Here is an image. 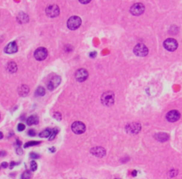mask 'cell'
<instances>
[{"instance_id": "cell-18", "label": "cell", "mask_w": 182, "mask_h": 179, "mask_svg": "<svg viewBox=\"0 0 182 179\" xmlns=\"http://www.w3.org/2000/svg\"><path fill=\"white\" fill-rule=\"evenodd\" d=\"M155 138L160 142H165L169 139V135H167L165 133H159V134L155 135Z\"/></svg>"}, {"instance_id": "cell-19", "label": "cell", "mask_w": 182, "mask_h": 179, "mask_svg": "<svg viewBox=\"0 0 182 179\" xmlns=\"http://www.w3.org/2000/svg\"><path fill=\"white\" fill-rule=\"evenodd\" d=\"M26 122H27V124H28L29 126L34 125V124H38V116H36V115H32V116H30V117H29V118L27 119Z\"/></svg>"}, {"instance_id": "cell-39", "label": "cell", "mask_w": 182, "mask_h": 179, "mask_svg": "<svg viewBox=\"0 0 182 179\" xmlns=\"http://www.w3.org/2000/svg\"><path fill=\"white\" fill-rule=\"evenodd\" d=\"M136 172H137V171H133L132 175H133V176H136V175H137V173H136Z\"/></svg>"}, {"instance_id": "cell-32", "label": "cell", "mask_w": 182, "mask_h": 179, "mask_svg": "<svg viewBox=\"0 0 182 179\" xmlns=\"http://www.w3.org/2000/svg\"><path fill=\"white\" fill-rule=\"evenodd\" d=\"M81 4H89L91 0H79Z\"/></svg>"}, {"instance_id": "cell-8", "label": "cell", "mask_w": 182, "mask_h": 179, "mask_svg": "<svg viewBox=\"0 0 182 179\" xmlns=\"http://www.w3.org/2000/svg\"><path fill=\"white\" fill-rule=\"evenodd\" d=\"M47 50L45 47H39L34 52V57L38 61H43L47 56Z\"/></svg>"}, {"instance_id": "cell-35", "label": "cell", "mask_w": 182, "mask_h": 179, "mask_svg": "<svg viewBox=\"0 0 182 179\" xmlns=\"http://www.w3.org/2000/svg\"><path fill=\"white\" fill-rule=\"evenodd\" d=\"M16 152H17L18 154H23V151H22V149H20V148H17Z\"/></svg>"}, {"instance_id": "cell-9", "label": "cell", "mask_w": 182, "mask_h": 179, "mask_svg": "<svg viewBox=\"0 0 182 179\" xmlns=\"http://www.w3.org/2000/svg\"><path fill=\"white\" fill-rule=\"evenodd\" d=\"M88 76H89L88 70H85V69H80V70H78L76 71V74H75V78H76L77 81H79V82L85 81L88 79Z\"/></svg>"}, {"instance_id": "cell-22", "label": "cell", "mask_w": 182, "mask_h": 179, "mask_svg": "<svg viewBox=\"0 0 182 179\" xmlns=\"http://www.w3.org/2000/svg\"><path fill=\"white\" fill-rule=\"evenodd\" d=\"M30 178H31V172L30 170L24 171L22 175V179H30Z\"/></svg>"}, {"instance_id": "cell-12", "label": "cell", "mask_w": 182, "mask_h": 179, "mask_svg": "<svg viewBox=\"0 0 182 179\" xmlns=\"http://www.w3.org/2000/svg\"><path fill=\"white\" fill-rule=\"evenodd\" d=\"M180 118V113L178 111H176V110L169 112L167 113V115H166V119L169 122H175V121L179 120Z\"/></svg>"}, {"instance_id": "cell-11", "label": "cell", "mask_w": 182, "mask_h": 179, "mask_svg": "<svg viewBox=\"0 0 182 179\" xmlns=\"http://www.w3.org/2000/svg\"><path fill=\"white\" fill-rule=\"evenodd\" d=\"M61 83V77L60 76H55L54 78H52L48 84H47V88L49 90H54L55 88H56Z\"/></svg>"}, {"instance_id": "cell-4", "label": "cell", "mask_w": 182, "mask_h": 179, "mask_svg": "<svg viewBox=\"0 0 182 179\" xmlns=\"http://www.w3.org/2000/svg\"><path fill=\"white\" fill-rule=\"evenodd\" d=\"M46 13L48 17H51V18H55V17H57L60 13V9L58 7V5L56 4H51L49 6L47 7L46 9Z\"/></svg>"}, {"instance_id": "cell-3", "label": "cell", "mask_w": 182, "mask_h": 179, "mask_svg": "<svg viewBox=\"0 0 182 179\" xmlns=\"http://www.w3.org/2000/svg\"><path fill=\"white\" fill-rule=\"evenodd\" d=\"M81 25V19L79 16H72L67 22V27L71 30H77Z\"/></svg>"}, {"instance_id": "cell-23", "label": "cell", "mask_w": 182, "mask_h": 179, "mask_svg": "<svg viewBox=\"0 0 182 179\" xmlns=\"http://www.w3.org/2000/svg\"><path fill=\"white\" fill-rule=\"evenodd\" d=\"M38 144H40V143L38 142V141H31V142H29V143L25 144V145H24V147H25V148H28V147H30V146L38 145Z\"/></svg>"}, {"instance_id": "cell-2", "label": "cell", "mask_w": 182, "mask_h": 179, "mask_svg": "<svg viewBox=\"0 0 182 179\" xmlns=\"http://www.w3.org/2000/svg\"><path fill=\"white\" fill-rule=\"evenodd\" d=\"M134 54L137 56H140V57H144L146 55H148V48L146 46V45L144 44H137L134 47Z\"/></svg>"}, {"instance_id": "cell-37", "label": "cell", "mask_w": 182, "mask_h": 179, "mask_svg": "<svg viewBox=\"0 0 182 179\" xmlns=\"http://www.w3.org/2000/svg\"><path fill=\"white\" fill-rule=\"evenodd\" d=\"M50 151H51V152H55V151H56V148H55V147H52V148H50Z\"/></svg>"}, {"instance_id": "cell-5", "label": "cell", "mask_w": 182, "mask_h": 179, "mask_svg": "<svg viewBox=\"0 0 182 179\" xmlns=\"http://www.w3.org/2000/svg\"><path fill=\"white\" fill-rule=\"evenodd\" d=\"M144 12H145V5L143 4H141V3L134 4L130 7V13L133 15L138 16V15H141Z\"/></svg>"}, {"instance_id": "cell-1", "label": "cell", "mask_w": 182, "mask_h": 179, "mask_svg": "<svg viewBox=\"0 0 182 179\" xmlns=\"http://www.w3.org/2000/svg\"><path fill=\"white\" fill-rule=\"evenodd\" d=\"M101 102L105 106H112L114 103V94L113 92H105L101 96Z\"/></svg>"}, {"instance_id": "cell-34", "label": "cell", "mask_w": 182, "mask_h": 179, "mask_svg": "<svg viewBox=\"0 0 182 179\" xmlns=\"http://www.w3.org/2000/svg\"><path fill=\"white\" fill-rule=\"evenodd\" d=\"M5 155H6V152L5 151H0V157L5 156Z\"/></svg>"}, {"instance_id": "cell-38", "label": "cell", "mask_w": 182, "mask_h": 179, "mask_svg": "<svg viewBox=\"0 0 182 179\" xmlns=\"http://www.w3.org/2000/svg\"><path fill=\"white\" fill-rule=\"evenodd\" d=\"M3 136H4L3 133H2V132H0V139H2V138H3Z\"/></svg>"}, {"instance_id": "cell-28", "label": "cell", "mask_w": 182, "mask_h": 179, "mask_svg": "<svg viewBox=\"0 0 182 179\" xmlns=\"http://www.w3.org/2000/svg\"><path fill=\"white\" fill-rule=\"evenodd\" d=\"M54 118L56 119L57 120H61V119H62V116H61V114L59 112H56V113L54 114Z\"/></svg>"}, {"instance_id": "cell-27", "label": "cell", "mask_w": 182, "mask_h": 179, "mask_svg": "<svg viewBox=\"0 0 182 179\" xmlns=\"http://www.w3.org/2000/svg\"><path fill=\"white\" fill-rule=\"evenodd\" d=\"M30 156L31 159H38L39 158V155L37 154V153H35V152H31L30 154Z\"/></svg>"}, {"instance_id": "cell-14", "label": "cell", "mask_w": 182, "mask_h": 179, "mask_svg": "<svg viewBox=\"0 0 182 179\" xmlns=\"http://www.w3.org/2000/svg\"><path fill=\"white\" fill-rule=\"evenodd\" d=\"M90 151L94 156L98 157V158H103L106 154L105 150L102 148V147H94V148L91 149Z\"/></svg>"}, {"instance_id": "cell-29", "label": "cell", "mask_w": 182, "mask_h": 179, "mask_svg": "<svg viewBox=\"0 0 182 179\" xmlns=\"http://www.w3.org/2000/svg\"><path fill=\"white\" fill-rule=\"evenodd\" d=\"M28 135H29L30 136H34L36 135V132L34 131V129H30V130L28 131Z\"/></svg>"}, {"instance_id": "cell-15", "label": "cell", "mask_w": 182, "mask_h": 179, "mask_svg": "<svg viewBox=\"0 0 182 179\" xmlns=\"http://www.w3.org/2000/svg\"><path fill=\"white\" fill-rule=\"evenodd\" d=\"M17 21L20 23H26V22H29V16H28L27 13L21 12L17 16Z\"/></svg>"}, {"instance_id": "cell-6", "label": "cell", "mask_w": 182, "mask_h": 179, "mask_svg": "<svg viewBox=\"0 0 182 179\" xmlns=\"http://www.w3.org/2000/svg\"><path fill=\"white\" fill-rule=\"evenodd\" d=\"M71 130H72L73 133L80 135V134H83L85 132L86 126L84 125V123H82L80 121H75L71 125Z\"/></svg>"}, {"instance_id": "cell-30", "label": "cell", "mask_w": 182, "mask_h": 179, "mask_svg": "<svg viewBox=\"0 0 182 179\" xmlns=\"http://www.w3.org/2000/svg\"><path fill=\"white\" fill-rule=\"evenodd\" d=\"M96 55H97V53L96 51H93V52H91L90 54H89V56H90L91 58H95L96 56Z\"/></svg>"}, {"instance_id": "cell-7", "label": "cell", "mask_w": 182, "mask_h": 179, "mask_svg": "<svg viewBox=\"0 0 182 179\" xmlns=\"http://www.w3.org/2000/svg\"><path fill=\"white\" fill-rule=\"evenodd\" d=\"M164 48L168 51L173 52L178 48V42L174 38H168L163 43Z\"/></svg>"}, {"instance_id": "cell-40", "label": "cell", "mask_w": 182, "mask_h": 179, "mask_svg": "<svg viewBox=\"0 0 182 179\" xmlns=\"http://www.w3.org/2000/svg\"><path fill=\"white\" fill-rule=\"evenodd\" d=\"M0 118H1V116H0Z\"/></svg>"}, {"instance_id": "cell-31", "label": "cell", "mask_w": 182, "mask_h": 179, "mask_svg": "<svg viewBox=\"0 0 182 179\" xmlns=\"http://www.w3.org/2000/svg\"><path fill=\"white\" fill-rule=\"evenodd\" d=\"M71 49H72V47L71 46H66V47H65V51L66 52H71Z\"/></svg>"}, {"instance_id": "cell-21", "label": "cell", "mask_w": 182, "mask_h": 179, "mask_svg": "<svg viewBox=\"0 0 182 179\" xmlns=\"http://www.w3.org/2000/svg\"><path fill=\"white\" fill-rule=\"evenodd\" d=\"M45 94H46L45 88L42 87H38L36 90V96H43L45 95Z\"/></svg>"}, {"instance_id": "cell-20", "label": "cell", "mask_w": 182, "mask_h": 179, "mask_svg": "<svg viewBox=\"0 0 182 179\" xmlns=\"http://www.w3.org/2000/svg\"><path fill=\"white\" fill-rule=\"evenodd\" d=\"M50 135H51V129H45V130H43L41 133H39V136H40V137H43V138L49 137Z\"/></svg>"}, {"instance_id": "cell-33", "label": "cell", "mask_w": 182, "mask_h": 179, "mask_svg": "<svg viewBox=\"0 0 182 179\" xmlns=\"http://www.w3.org/2000/svg\"><path fill=\"white\" fill-rule=\"evenodd\" d=\"M1 167H2V168H7V167H8V163H6V162H3V163L1 164Z\"/></svg>"}, {"instance_id": "cell-25", "label": "cell", "mask_w": 182, "mask_h": 179, "mask_svg": "<svg viewBox=\"0 0 182 179\" xmlns=\"http://www.w3.org/2000/svg\"><path fill=\"white\" fill-rule=\"evenodd\" d=\"M57 132H58V130L57 129H53V130H51V135H50V136H49V140H53L55 137H56V134H57Z\"/></svg>"}, {"instance_id": "cell-26", "label": "cell", "mask_w": 182, "mask_h": 179, "mask_svg": "<svg viewBox=\"0 0 182 179\" xmlns=\"http://www.w3.org/2000/svg\"><path fill=\"white\" fill-rule=\"evenodd\" d=\"M24 129H25V125L23 124V123H20V124L18 125V130H19V131H23Z\"/></svg>"}, {"instance_id": "cell-36", "label": "cell", "mask_w": 182, "mask_h": 179, "mask_svg": "<svg viewBox=\"0 0 182 179\" xmlns=\"http://www.w3.org/2000/svg\"><path fill=\"white\" fill-rule=\"evenodd\" d=\"M15 164H16L15 162H11V164H10V165H11V166H10V168H13V167H14V166H15Z\"/></svg>"}, {"instance_id": "cell-17", "label": "cell", "mask_w": 182, "mask_h": 179, "mask_svg": "<svg viewBox=\"0 0 182 179\" xmlns=\"http://www.w3.org/2000/svg\"><path fill=\"white\" fill-rule=\"evenodd\" d=\"M18 92H19V94H20L21 96H26V95L29 94V92H30V88H28V86L23 85V86H21V87L19 88Z\"/></svg>"}, {"instance_id": "cell-13", "label": "cell", "mask_w": 182, "mask_h": 179, "mask_svg": "<svg viewBox=\"0 0 182 179\" xmlns=\"http://www.w3.org/2000/svg\"><path fill=\"white\" fill-rule=\"evenodd\" d=\"M18 51V46L16 42H11L5 47V53L6 54H14Z\"/></svg>"}, {"instance_id": "cell-24", "label": "cell", "mask_w": 182, "mask_h": 179, "mask_svg": "<svg viewBox=\"0 0 182 179\" xmlns=\"http://www.w3.org/2000/svg\"><path fill=\"white\" fill-rule=\"evenodd\" d=\"M30 171H32V172H34V171H36L37 170V168H38V165H37V163L35 162V161H31L30 163Z\"/></svg>"}, {"instance_id": "cell-10", "label": "cell", "mask_w": 182, "mask_h": 179, "mask_svg": "<svg viewBox=\"0 0 182 179\" xmlns=\"http://www.w3.org/2000/svg\"><path fill=\"white\" fill-rule=\"evenodd\" d=\"M126 130L129 134H138L141 130V126L138 123H130L126 126Z\"/></svg>"}, {"instance_id": "cell-16", "label": "cell", "mask_w": 182, "mask_h": 179, "mask_svg": "<svg viewBox=\"0 0 182 179\" xmlns=\"http://www.w3.org/2000/svg\"><path fill=\"white\" fill-rule=\"evenodd\" d=\"M5 69L9 73H14L17 70V64L14 61H10L6 64Z\"/></svg>"}]
</instances>
